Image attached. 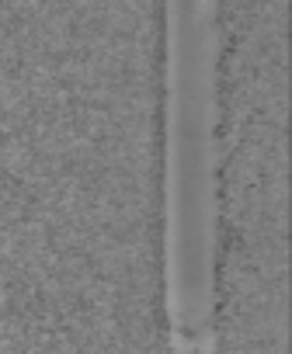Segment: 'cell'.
<instances>
[{
  "label": "cell",
  "instance_id": "obj_1",
  "mask_svg": "<svg viewBox=\"0 0 292 354\" xmlns=\"http://www.w3.org/2000/svg\"><path fill=\"white\" fill-rule=\"evenodd\" d=\"M167 77V309L174 340L206 351L216 316V21L171 8Z\"/></svg>",
  "mask_w": 292,
  "mask_h": 354
}]
</instances>
